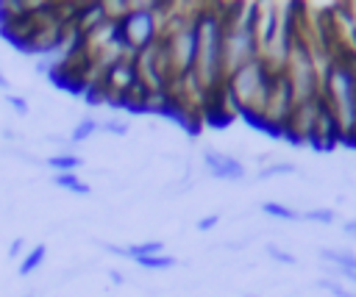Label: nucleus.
I'll list each match as a JSON object with an SVG mask.
<instances>
[{"label": "nucleus", "mask_w": 356, "mask_h": 297, "mask_svg": "<svg viewBox=\"0 0 356 297\" xmlns=\"http://www.w3.org/2000/svg\"><path fill=\"white\" fill-rule=\"evenodd\" d=\"M22 247H25V239H22V236H17V239L8 244V258H17V255L22 253Z\"/></svg>", "instance_id": "nucleus-17"}, {"label": "nucleus", "mask_w": 356, "mask_h": 297, "mask_svg": "<svg viewBox=\"0 0 356 297\" xmlns=\"http://www.w3.org/2000/svg\"><path fill=\"white\" fill-rule=\"evenodd\" d=\"M264 250H267V258H273L275 264H284V266H295V264H298V258H295L292 253H286V250H281L278 244H267Z\"/></svg>", "instance_id": "nucleus-13"}, {"label": "nucleus", "mask_w": 356, "mask_h": 297, "mask_svg": "<svg viewBox=\"0 0 356 297\" xmlns=\"http://www.w3.org/2000/svg\"><path fill=\"white\" fill-rule=\"evenodd\" d=\"M100 130H106V133H114V136H125L128 133V122L125 119H106V122H100Z\"/></svg>", "instance_id": "nucleus-14"}, {"label": "nucleus", "mask_w": 356, "mask_h": 297, "mask_svg": "<svg viewBox=\"0 0 356 297\" xmlns=\"http://www.w3.org/2000/svg\"><path fill=\"white\" fill-rule=\"evenodd\" d=\"M53 183H56L58 189L72 192V194H89V192H92L89 183H83L75 172H56V175H53Z\"/></svg>", "instance_id": "nucleus-5"}, {"label": "nucleus", "mask_w": 356, "mask_h": 297, "mask_svg": "<svg viewBox=\"0 0 356 297\" xmlns=\"http://www.w3.org/2000/svg\"><path fill=\"white\" fill-rule=\"evenodd\" d=\"M298 167L292 161H275V164H267L259 169V180H270V178H278V175H295Z\"/></svg>", "instance_id": "nucleus-9"}, {"label": "nucleus", "mask_w": 356, "mask_h": 297, "mask_svg": "<svg viewBox=\"0 0 356 297\" xmlns=\"http://www.w3.org/2000/svg\"><path fill=\"white\" fill-rule=\"evenodd\" d=\"M337 278H342V280H350V283L356 286V272H339Z\"/></svg>", "instance_id": "nucleus-19"}, {"label": "nucleus", "mask_w": 356, "mask_h": 297, "mask_svg": "<svg viewBox=\"0 0 356 297\" xmlns=\"http://www.w3.org/2000/svg\"><path fill=\"white\" fill-rule=\"evenodd\" d=\"M342 233H345L348 239H356V217L345 219V225H342Z\"/></svg>", "instance_id": "nucleus-18"}, {"label": "nucleus", "mask_w": 356, "mask_h": 297, "mask_svg": "<svg viewBox=\"0 0 356 297\" xmlns=\"http://www.w3.org/2000/svg\"><path fill=\"white\" fill-rule=\"evenodd\" d=\"M317 286L325 289V291H331V297H356V291H353V289H345L337 278H320Z\"/></svg>", "instance_id": "nucleus-12"}, {"label": "nucleus", "mask_w": 356, "mask_h": 297, "mask_svg": "<svg viewBox=\"0 0 356 297\" xmlns=\"http://www.w3.org/2000/svg\"><path fill=\"white\" fill-rule=\"evenodd\" d=\"M217 225H220V214H206V217L197 219V230H211Z\"/></svg>", "instance_id": "nucleus-16"}, {"label": "nucleus", "mask_w": 356, "mask_h": 297, "mask_svg": "<svg viewBox=\"0 0 356 297\" xmlns=\"http://www.w3.org/2000/svg\"><path fill=\"white\" fill-rule=\"evenodd\" d=\"M47 164H50L56 172H75L83 161H81L78 155H72V153H58V155H53Z\"/></svg>", "instance_id": "nucleus-11"}, {"label": "nucleus", "mask_w": 356, "mask_h": 297, "mask_svg": "<svg viewBox=\"0 0 356 297\" xmlns=\"http://www.w3.org/2000/svg\"><path fill=\"white\" fill-rule=\"evenodd\" d=\"M108 275H111V280H114V283H122V280H125V278H122V275H120V272H117V269H111V272H108Z\"/></svg>", "instance_id": "nucleus-21"}, {"label": "nucleus", "mask_w": 356, "mask_h": 297, "mask_svg": "<svg viewBox=\"0 0 356 297\" xmlns=\"http://www.w3.org/2000/svg\"><path fill=\"white\" fill-rule=\"evenodd\" d=\"M6 103H8L19 117L28 114V100H25V97H19V94H6Z\"/></svg>", "instance_id": "nucleus-15"}, {"label": "nucleus", "mask_w": 356, "mask_h": 297, "mask_svg": "<svg viewBox=\"0 0 356 297\" xmlns=\"http://www.w3.org/2000/svg\"><path fill=\"white\" fill-rule=\"evenodd\" d=\"M320 258L325 264H331V272H356V253L353 250H339V247H323Z\"/></svg>", "instance_id": "nucleus-3"}, {"label": "nucleus", "mask_w": 356, "mask_h": 297, "mask_svg": "<svg viewBox=\"0 0 356 297\" xmlns=\"http://www.w3.org/2000/svg\"><path fill=\"white\" fill-rule=\"evenodd\" d=\"M337 219V211L328 205H314L309 211H303V222H314V225H331Z\"/></svg>", "instance_id": "nucleus-10"}, {"label": "nucleus", "mask_w": 356, "mask_h": 297, "mask_svg": "<svg viewBox=\"0 0 356 297\" xmlns=\"http://www.w3.org/2000/svg\"><path fill=\"white\" fill-rule=\"evenodd\" d=\"M97 128H100V122H97L95 117H83V119H81V122L72 128L70 142H72V144H81V142H86V139H89V136H92Z\"/></svg>", "instance_id": "nucleus-7"}, {"label": "nucleus", "mask_w": 356, "mask_h": 297, "mask_svg": "<svg viewBox=\"0 0 356 297\" xmlns=\"http://www.w3.org/2000/svg\"><path fill=\"white\" fill-rule=\"evenodd\" d=\"M261 214H267L273 219H281V222H298V219H303V211H298L292 205H284V203H275V200L261 203Z\"/></svg>", "instance_id": "nucleus-4"}, {"label": "nucleus", "mask_w": 356, "mask_h": 297, "mask_svg": "<svg viewBox=\"0 0 356 297\" xmlns=\"http://www.w3.org/2000/svg\"><path fill=\"white\" fill-rule=\"evenodd\" d=\"M203 164H206L209 175L217 178V180H242L245 178V164L236 161L228 153L214 150V147H206L203 150Z\"/></svg>", "instance_id": "nucleus-2"}, {"label": "nucleus", "mask_w": 356, "mask_h": 297, "mask_svg": "<svg viewBox=\"0 0 356 297\" xmlns=\"http://www.w3.org/2000/svg\"><path fill=\"white\" fill-rule=\"evenodd\" d=\"M25 297H33V294H25Z\"/></svg>", "instance_id": "nucleus-22"}, {"label": "nucleus", "mask_w": 356, "mask_h": 297, "mask_svg": "<svg viewBox=\"0 0 356 297\" xmlns=\"http://www.w3.org/2000/svg\"><path fill=\"white\" fill-rule=\"evenodd\" d=\"M44 258H47V247H44V244H36L33 250H28V253L22 255V261H19V275L25 278V275L36 272V269L44 264Z\"/></svg>", "instance_id": "nucleus-6"}, {"label": "nucleus", "mask_w": 356, "mask_h": 297, "mask_svg": "<svg viewBox=\"0 0 356 297\" xmlns=\"http://www.w3.org/2000/svg\"><path fill=\"white\" fill-rule=\"evenodd\" d=\"M120 31L125 39V47L136 56L139 50L150 47L159 36V19L150 11V3H131V11L120 17Z\"/></svg>", "instance_id": "nucleus-1"}, {"label": "nucleus", "mask_w": 356, "mask_h": 297, "mask_svg": "<svg viewBox=\"0 0 356 297\" xmlns=\"http://www.w3.org/2000/svg\"><path fill=\"white\" fill-rule=\"evenodd\" d=\"M0 89H6V92H8V89H11V83H8V78H6V75H3V69H0Z\"/></svg>", "instance_id": "nucleus-20"}, {"label": "nucleus", "mask_w": 356, "mask_h": 297, "mask_svg": "<svg viewBox=\"0 0 356 297\" xmlns=\"http://www.w3.org/2000/svg\"><path fill=\"white\" fill-rule=\"evenodd\" d=\"M134 264H139L142 269H150V272H161V269H172L178 261L172 255H167V253H159V255H150V258H139Z\"/></svg>", "instance_id": "nucleus-8"}]
</instances>
